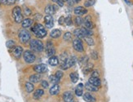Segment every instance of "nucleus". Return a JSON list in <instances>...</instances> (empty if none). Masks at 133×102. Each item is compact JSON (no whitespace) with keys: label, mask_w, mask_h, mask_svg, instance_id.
<instances>
[{"label":"nucleus","mask_w":133,"mask_h":102,"mask_svg":"<svg viewBox=\"0 0 133 102\" xmlns=\"http://www.w3.org/2000/svg\"><path fill=\"white\" fill-rule=\"evenodd\" d=\"M59 92H60V86L58 84H54L53 86L50 88L49 93L51 96H56L59 93Z\"/></svg>","instance_id":"obj_18"},{"label":"nucleus","mask_w":133,"mask_h":102,"mask_svg":"<svg viewBox=\"0 0 133 102\" xmlns=\"http://www.w3.org/2000/svg\"><path fill=\"white\" fill-rule=\"evenodd\" d=\"M62 1H63V2H65V0H62Z\"/></svg>","instance_id":"obj_52"},{"label":"nucleus","mask_w":133,"mask_h":102,"mask_svg":"<svg viewBox=\"0 0 133 102\" xmlns=\"http://www.w3.org/2000/svg\"><path fill=\"white\" fill-rule=\"evenodd\" d=\"M34 23V21L30 18H26V19H24L21 22V26L23 29H27V28H30L32 26Z\"/></svg>","instance_id":"obj_17"},{"label":"nucleus","mask_w":133,"mask_h":102,"mask_svg":"<svg viewBox=\"0 0 133 102\" xmlns=\"http://www.w3.org/2000/svg\"><path fill=\"white\" fill-rule=\"evenodd\" d=\"M81 30H82L83 35L84 37H91L92 35H93V32H92L91 30L87 29V28H85V27L81 28Z\"/></svg>","instance_id":"obj_26"},{"label":"nucleus","mask_w":133,"mask_h":102,"mask_svg":"<svg viewBox=\"0 0 133 102\" xmlns=\"http://www.w3.org/2000/svg\"><path fill=\"white\" fill-rule=\"evenodd\" d=\"M23 58L27 64H32L36 60V56L33 53L32 51L26 50L23 52Z\"/></svg>","instance_id":"obj_6"},{"label":"nucleus","mask_w":133,"mask_h":102,"mask_svg":"<svg viewBox=\"0 0 133 102\" xmlns=\"http://www.w3.org/2000/svg\"><path fill=\"white\" fill-rule=\"evenodd\" d=\"M58 23L60 25H63V24L65 23V17H64V16H61L59 21H58Z\"/></svg>","instance_id":"obj_47"},{"label":"nucleus","mask_w":133,"mask_h":102,"mask_svg":"<svg viewBox=\"0 0 133 102\" xmlns=\"http://www.w3.org/2000/svg\"><path fill=\"white\" fill-rule=\"evenodd\" d=\"M18 37H19L21 43H27L29 41H30V38H31L30 33L25 29H23V30H20Z\"/></svg>","instance_id":"obj_5"},{"label":"nucleus","mask_w":133,"mask_h":102,"mask_svg":"<svg viewBox=\"0 0 133 102\" xmlns=\"http://www.w3.org/2000/svg\"><path fill=\"white\" fill-rule=\"evenodd\" d=\"M25 90L28 93H31L32 92H34V84L30 82H27L25 83Z\"/></svg>","instance_id":"obj_27"},{"label":"nucleus","mask_w":133,"mask_h":102,"mask_svg":"<svg viewBox=\"0 0 133 102\" xmlns=\"http://www.w3.org/2000/svg\"><path fill=\"white\" fill-rule=\"evenodd\" d=\"M73 47L75 51H77L78 52H83L84 51L83 42L78 38H75L73 40Z\"/></svg>","instance_id":"obj_7"},{"label":"nucleus","mask_w":133,"mask_h":102,"mask_svg":"<svg viewBox=\"0 0 133 102\" xmlns=\"http://www.w3.org/2000/svg\"><path fill=\"white\" fill-rule=\"evenodd\" d=\"M124 1H125V2H126L127 3H128V4H131V3H129L128 1V0H124Z\"/></svg>","instance_id":"obj_51"},{"label":"nucleus","mask_w":133,"mask_h":102,"mask_svg":"<svg viewBox=\"0 0 133 102\" xmlns=\"http://www.w3.org/2000/svg\"><path fill=\"white\" fill-rule=\"evenodd\" d=\"M24 14L25 16H30L32 14V12H31V10L30 8H25L24 9Z\"/></svg>","instance_id":"obj_43"},{"label":"nucleus","mask_w":133,"mask_h":102,"mask_svg":"<svg viewBox=\"0 0 133 102\" xmlns=\"http://www.w3.org/2000/svg\"><path fill=\"white\" fill-rule=\"evenodd\" d=\"M74 35L76 36V38H84V36L83 35V32H82V30H81V28L75 29L74 31Z\"/></svg>","instance_id":"obj_28"},{"label":"nucleus","mask_w":133,"mask_h":102,"mask_svg":"<svg viewBox=\"0 0 133 102\" xmlns=\"http://www.w3.org/2000/svg\"><path fill=\"white\" fill-rule=\"evenodd\" d=\"M48 62H49L50 65L56 66V65H58V64H59V58L57 57V56H51V57L49 58Z\"/></svg>","instance_id":"obj_21"},{"label":"nucleus","mask_w":133,"mask_h":102,"mask_svg":"<svg viewBox=\"0 0 133 102\" xmlns=\"http://www.w3.org/2000/svg\"><path fill=\"white\" fill-rule=\"evenodd\" d=\"M65 23L67 26H71L73 25V21L70 16H69L66 18H65Z\"/></svg>","instance_id":"obj_37"},{"label":"nucleus","mask_w":133,"mask_h":102,"mask_svg":"<svg viewBox=\"0 0 133 102\" xmlns=\"http://www.w3.org/2000/svg\"><path fill=\"white\" fill-rule=\"evenodd\" d=\"M55 75L56 76L57 78H59L60 80H61V79L63 78V76H64V73H63L61 70H58V71H56V74H55Z\"/></svg>","instance_id":"obj_40"},{"label":"nucleus","mask_w":133,"mask_h":102,"mask_svg":"<svg viewBox=\"0 0 133 102\" xmlns=\"http://www.w3.org/2000/svg\"><path fill=\"white\" fill-rule=\"evenodd\" d=\"M88 63V57L87 56H83V57H82L79 60V64L82 66H85Z\"/></svg>","instance_id":"obj_32"},{"label":"nucleus","mask_w":133,"mask_h":102,"mask_svg":"<svg viewBox=\"0 0 133 102\" xmlns=\"http://www.w3.org/2000/svg\"><path fill=\"white\" fill-rule=\"evenodd\" d=\"M44 24H45V26L48 28V29H51V28L53 27V25H54V21H53V18L52 16L51 15H47L44 16Z\"/></svg>","instance_id":"obj_10"},{"label":"nucleus","mask_w":133,"mask_h":102,"mask_svg":"<svg viewBox=\"0 0 133 102\" xmlns=\"http://www.w3.org/2000/svg\"><path fill=\"white\" fill-rule=\"evenodd\" d=\"M85 89L87 90V91H88V92H97L98 91V87H95V86H93L92 84H91L90 83H87L86 84H85Z\"/></svg>","instance_id":"obj_24"},{"label":"nucleus","mask_w":133,"mask_h":102,"mask_svg":"<svg viewBox=\"0 0 133 102\" xmlns=\"http://www.w3.org/2000/svg\"><path fill=\"white\" fill-rule=\"evenodd\" d=\"M31 30L34 33V35L39 38H43L46 37V35H48L47 30L45 29L43 25L39 24V23H36L34 26H32Z\"/></svg>","instance_id":"obj_1"},{"label":"nucleus","mask_w":133,"mask_h":102,"mask_svg":"<svg viewBox=\"0 0 133 102\" xmlns=\"http://www.w3.org/2000/svg\"><path fill=\"white\" fill-rule=\"evenodd\" d=\"M74 3H78L79 2H81V0H74Z\"/></svg>","instance_id":"obj_49"},{"label":"nucleus","mask_w":133,"mask_h":102,"mask_svg":"<svg viewBox=\"0 0 133 102\" xmlns=\"http://www.w3.org/2000/svg\"><path fill=\"white\" fill-rule=\"evenodd\" d=\"M63 100L65 102H74V95L71 92H69V91L65 92L63 94Z\"/></svg>","instance_id":"obj_14"},{"label":"nucleus","mask_w":133,"mask_h":102,"mask_svg":"<svg viewBox=\"0 0 133 102\" xmlns=\"http://www.w3.org/2000/svg\"><path fill=\"white\" fill-rule=\"evenodd\" d=\"M2 3H4V0H0V5Z\"/></svg>","instance_id":"obj_50"},{"label":"nucleus","mask_w":133,"mask_h":102,"mask_svg":"<svg viewBox=\"0 0 133 102\" xmlns=\"http://www.w3.org/2000/svg\"><path fill=\"white\" fill-rule=\"evenodd\" d=\"M61 35V31L58 29H55L53 30H51L50 33V36L52 38H58Z\"/></svg>","instance_id":"obj_25"},{"label":"nucleus","mask_w":133,"mask_h":102,"mask_svg":"<svg viewBox=\"0 0 133 102\" xmlns=\"http://www.w3.org/2000/svg\"><path fill=\"white\" fill-rule=\"evenodd\" d=\"M83 83H79L78 86L75 88V94H76L78 96H81L83 94Z\"/></svg>","instance_id":"obj_22"},{"label":"nucleus","mask_w":133,"mask_h":102,"mask_svg":"<svg viewBox=\"0 0 133 102\" xmlns=\"http://www.w3.org/2000/svg\"><path fill=\"white\" fill-rule=\"evenodd\" d=\"M96 3V0H86L85 3H84V7L86 8H89L93 6Z\"/></svg>","instance_id":"obj_36"},{"label":"nucleus","mask_w":133,"mask_h":102,"mask_svg":"<svg viewBox=\"0 0 133 102\" xmlns=\"http://www.w3.org/2000/svg\"><path fill=\"white\" fill-rule=\"evenodd\" d=\"M41 86H42V87L43 88V89H45V88H48V87H49V83L46 81V80H43L42 82H41Z\"/></svg>","instance_id":"obj_41"},{"label":"nucleus","mask_w":133,"mask_h":102,"mask_svg":"<svg viewBox=\"0 0 133 102\" xmlns=\"http://www.w3.org/2000/svg\"><path fill=\"white\" fill-rule=\"evenodd\" d=\"M55 53H56V49L53 47L52 43L48 41L47 43V54H48V56L49 57H51V56H54Z\"/></svg>","instance_id":"obj_12"},{"label":"nucleus","mask_w":133,"mask_h":102,"mask_svg":"<svg viewBox=\"0 0 133 102\" xmlns=\"http://www.w3.org/2000/svg\"><path fill=\"white\" fill-rule=\"evenodd\" d=\"M76 61H77L76 56H71L66 59V60L64 62V63L61 64V68L62 70H68L69 68H71L72 66H74L75 65V63H76Z\"/></svg>","instance_id":"obj_4"},{"label":"nucleus","mask_w":133,"mask_h":102,"mask_svg":"<svg viewBox=\"0 0 133 102\" xmlns=\"http://www.w3.org/2000/svg\"><path fill=\"white\" fill-rule=\"evenodd\" d=\"M83 38H84V40L86 41V43H88V46H93V45L95 44L94 40L91 37H84Z\"/></svg>","instance_id":"obj_34"},{"label":"nucleus","mask_w":133,"mask_h":102,"mask_svg":"<svg viewBox=\"0 0 133 102\" xmlns=\"http://www.w3.org/2000/svg\"><path fill=\"white\" fill-rule=\"evenodd\" d=\"M53 1L56 2L60 7H63V5H64V2H63L62 0H53Z\"/></svg>","instance_id":"obj_46"},{"label":"nucleus","mask_w":133,"mask_h":102,"mask_svg":"<svg viewBox=\"0 0 133 102\" xmlns=\"http://www.w3.org/2000/svg\"><path fill=\"white\" fill-rule=\"evenodd\" d=\"M67 58H68V56H67L66 52H64L63 54H61V59H59V60H61V64L64 63V62L66 60V59H67Z\"/></svg>","instance_id":"obj_39"},{"label":"nucleus","mask_w":133,"mask_h":102,"mask_svg":"<svg viewBox=\"0 0 133 102\" xmlns=\"http://www.w3.org/2000/svg\"><path fill=\"white\" fill-rule=\"evenodd\" d=\"M30 49L35 52H42L44 49V45L42 41L38 39H32L30 43Z\"/></svg>","instance_id":"obj_2"},{"label":"nucleus","mask_w":133,"mask_h":102,"mask_svg":"<svg viewBox=\"0 0 133 102\" xmlns=\"http://www.w3.org/2000/svg\"><path fill=\"white\" fill-rule=\"evenodd\" d=\"M92 68H93V65H92V64H89V63L87 64L84 66V69H83V72H84L85 74H87L88 73H89L90 71H91Z\"/></svg>","instance_id":"obj_31"},{"label":"nucleus","mask_w":133,"mask_h":102,"mask_svg":"<svg viewBox=\"0 0 133 102\" xmlns=\"http://www.w3.org/2000/svg\"><path fill=\"white\" fill-rule=\"evenodd\" d=\"M65 2L67 3V4L69 5V6H73L74 2V0H65Z\"/></svg>","instance_id":"obj_48"},{"label":"nucleus","mask_w":133,"mask_h":102,"mask_svg":"<svg viewBox=\"0 0 133 102\" xmlns=\"http://www.w3.org/2000/svg\"><path fill=\"white\" fill-rule=\"evenodd\" d=\"M83 100L86 102H95L96 101V98L89 92H87L83 95Z\"/></svg>","instance_id":"obj_23"},{"label":"nucleus","mask_w":133,"mask_h":102,"mask_svg":"<svg viewBox=\"0 0 133 102\" xmlns=\"http://www.w3.org/2000/svg\"><path fill=\"white\" fill-rule=\"evenodd\" d=\"M17 0H4V3L7 5H13L16 3Z\"/></svg>","instance_id":"obj_42"},{"label":"nucleus","mask_w":133,"mask_h":102,"mask_svg":"<svg viewBox=\"0 0 133 102\" xmlns=\"http://www.w3.org/2000/svg\"><path fill=\"white\" fill-rule=\"evenodd\" d=\"M6 46H7V47L8 49H12L13 47H16V42L11 39V40H8L7 43H6Z\"/></svg>","instance_id":"obj_33"},{"label":"nucleus","mask_w":133,"mask_h":102,"mask_svg":"<svg viewBox=\"0 0 133 102\" xmlns=\"http://www.w3.org/2000/svg\"><path fill=\"white\" fill-rule=\"evenodd\" d=\"M69 77H70V79L72 83H76L78 80V73H76V72H73L70 73V75H69Z\"/></svg>","instance_id":"obj_29"},{"label":"nucleus","mask_w":133,"mask_h":102,"mask_svg":"<svg viewBox=\"0 0 133 102\" xmlns=\"http://www.w3.org/2000/svg\"><path fill=\"white\" fill-rule=\"evenodd\" d=\"M57 10V6L56 5H51L48 4L45 8V13H47V15H53Z\"/></svg>","instance_id":"obj_13"},{"label":"nucleus","mask_w":133,"mask_h":102,"mask_svg":"<svg viewBox=\"0 0 133 102\" xmlns=\"http://www.w3.org/2000/svg\"><path fill=\"white\" fill-rule=\"evenodd\" d=\"M49 80L51 83H53V84H58L59 81H60V79L59 78H57L56 75H51L49 77Z\"/></svg>","instance_id":"obj_35"},{"label":"nucleus","mask_w":133,"mask_h":102,"mask_svg":"<svg viewBox=\"0 0 133 102\" xmlns=\"http://www.w3.org/2000/svg\"><path fill=\"white\" fill-rule=\"evenodd\" d=\"M44 94V91L43 89H37L35 92H34V95H33V98L34 100H39L40 98L42 97Z\"/></svg>","instance_id":"obj_19"},{"label":"nucleus","mask_w":133,"mask_h":102,"mask_svg":"<svg viewBox=\"0 0 133 102\" xmlns=\"http://www.w3.org/2000/svg\"><path fill=\"white\" fill-rule=\"evenodd\" d=\"M29 79H30V83H38L40 80H41V75H40L39 73L32 74Z\"/></svg>","instance_id":"obj_20"},{"label":"nucleus","mask_w":133,"mask_h":102,"mask_svg":"<svg viewBox=\"0 0 133 102\" xmlns=\"http://www.w3.org/2000/svg\"><path fill=\"white\" fill-rule=\"evenodd\" d=\"M99 76H100V73H99V72H98L97 70L92 71V73H91V77H96V78H99Z\"/></svg>","instance_id":"obj_44"},{"label":"nucleus","mask_w":133,"mask_h":102,"mask_svg":"<svg viewBox=\"0 0 133 102\" xmlns=\"http://www.w3.org/2000/svg\"><path fill=\"white\" fill-rule=\"evenodd\" d=\"M34 72H36L37 73H46L48 70V67L44 64H40L34 66Z\"/></svg>","instance_id":"obj_11"},{"label":"nucleus","mask_w":133,"mask_h":102,"mask_svg":"<svg viewBox=\"0 0 133 102\" xmlns=\"http://www.w3.org/2000/svg\"><path fill=\"white\" fill-rule=\"evenodd\" d=\"M91 57L93 58L94 60H97L98 59V54L96 51H93V52H91Z\"/></svg>","instance_id":"obj_45"},{"label":"nucleus","mask_w":133,"mask_h":102,"mask_svg":"<svg viewBox=\"0 0 133 102\" xmlns=\"http://www.w3.org/2000/svg\"><path fill=\"white\" fill-rule=\"evenodd\" d=\"M11 52H12V55L14 57L18 60L21 57V56L23 54V48L21 46H16L15 47L12 48Z\"/></svg>","instance_id":"obj_8"},{"label":"nucleus","mask_w":133,"mask_h":102,"mask_svg":"<svg viewBox=\"0 0 133 102\" xmlns=\"http://www.w3.org/2000/svg\"><path fill=\"white\" fill-rule=\"evenodd\" d=\"M74 23H75V25H76L77 26H81V25H83V19L81 17V16H78L74 19Z\"/></svg>","instance_id":"obj_30"},{"label":"nucleus","mask_w":133,"mask_h":102,"mask_svg":"<svg viewBox=\"0 0 133 102\" xmlns=\"http://www.w3.org/2000/svg\"><path fill=\"white\" fill-rule=\"evenodd\" d=\"M11 15H12V17L16 23H21L22 21L24 20L21 8L18 6L13 8L12 11H11Z\"/></svg>","instance_id":"obj_3"},{"label":"nucleus","mask_w":133,"mask_h":102,"mask_svg":"<svg viewBox=\"0 0 133 102\" xmlns=\"http://www.w3.org/2000/svg\"><path fill=\"white\" fill-rule=\"evenodd\" d=\"M74 12L76 16H83V15H85L86 13H88V10H87L85 8L82 7V6H78V7H76L74 10Z\"/></svg>","instance_id":"obj_15"},{"label":"nucleus","mask_w":133,"mask_h":102,"mask_svg":"<svg viewBox=\"0 0 133 102\" xmlns=\"http://www.w3.org/2000/svg\"><path fill=\"white\" fill-rule=\"evenodd\" d=\"M83 24L85 28L88 30H92L95 27V25L93 22L91 21V17L90 16H87L86 17L83 19Z\"/></svg>","instance_id":"obj_9"},{"label":"nucleus","mask_w":133,"mask_h":102,"mask_svg":"<svg viewBox=\"0 0 133 102\" xmlns=\"http://www.w3.org/2000/svg\"><path fill=\"white\" fill-rule=\"evenodd\" d=\"M63 38H64V39L65 41H69L70 39H72V35L70 32H66L64 36H63Z\"/></svg>","instance_id":"obj_38"},{"label":"nucleus","mask_w":133,"mask_h":102,"mask_svg":"<svg viewBox=\"0 0 133 102\" xmlns=\"http://www.w3.org/2000/svg\"><path fill=\"white\" fill-rule=\"evenodd\" d=\"M88 83H90L91 84H92L93 86L96 87H101V79L99 78H96V77H91L89 78V80H88Z\"/></svg>","instance_id":"obj_16"}]
</instances>
